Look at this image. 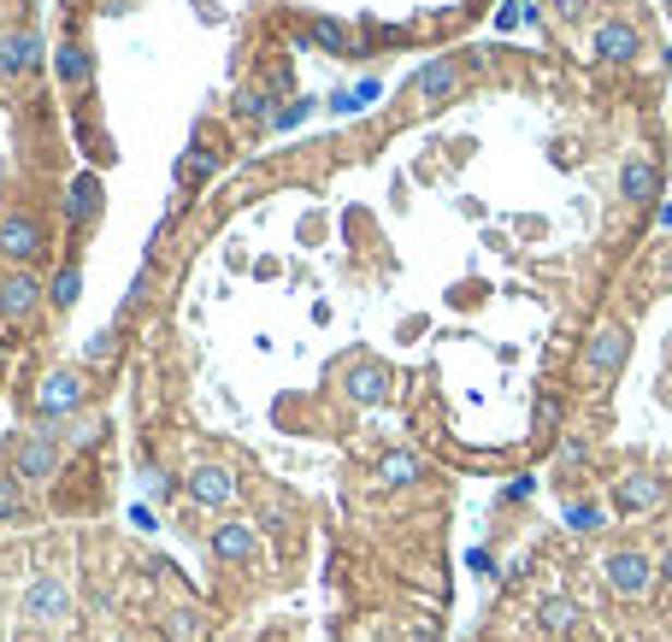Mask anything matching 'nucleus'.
Masks as SVG:
<instances>
[{
    "label": "nucleus",
    "instance_id": "1",
    "mask_svg": "<svg viewBox=\"0 0 672 642\" xmlns=\"http://www.w3.org/2000/svg\"><path fill=\"white\" fill-rule=\"evenodd\" d=\"M625 360H632V325L602 318V325L590 330V342H584V354H578V372L590 377V384H613V377L625 372Z\"/></svg>",
    "mask_w": 672,
    "mask_h": 642
},
{
    "label": "nucleus",
    "instance_id": "2",
    "mask_svg": "<svg viewBox=\"0 0 672 642\" xmlns=\"http://www.w3.org/2000/svg\"><path fill=\"white\" fill-rule=\"evenodd\" d=\"M83 401H89V372L83 366H53V372H41L36 377V396H31V407H36V419H71V413H83Z\"/></svg>",
    "mask_w": 672,
    "mask_h": 642
},
{
    "label": "nucleus",
    "instance_id": "3",
    "mask_svg": "<svg viewBox=\"0 0 672 642\" xmlns=\"http://www.w3.org/2000/svg\"><path fill=\"white\" fill-rule=\"evenodd\" d=\"M60 460H65V443H60V436L24 431L19 443H12V465H7V472L19 477V484H48V477L60 472Z\"/></svg>",
    "mask_w": 672,
    "mask_h": 642
},
{
    "label": "nucleus",
    "instance_id": "4",
    "mask_svg": "<svg viewBox=\"0 0 672 642\" xmlns=\"http://www.w3.org/2000/svg\"><path fill=\"white\" fill-rule=\"evenodd\" d=\"M41 254H48V230L24 213H0V259L7 266H31Z\"/></svg>",
    "mask_w": 672,
    "mask_h": 642
},
{
    "label": "nucleus",
    "instance_id": "5",
    "mask_svg": "<svg viewBox=\"0 0 672 642\" xmlns=\"http://www.w3.org/2000/svg\"><path fill=\"white\" fill-rule=\"evenodd\" d=\"M643 53V31L632 19H602L596 24V60L602 65H632Z\"/></svg>",
    "mask_w": 672,
    "mask_h": 642
},
{
    "label": "nucleus",
    "instance_id": "6",
    "mask_svg": "<svg viewBox=\"0 0 672 642\" xmlns=\"http://www.w3.org/2000/svg\"><path fill=\"white\" fill-rule=\"evenodd\" d=\"M237 489L242 484L230 465H195V472H189V501H201V507H230Z\"/></svg>",
    "mask_w": 672,
    "mask_h": 642
},
{
    "label": "nucleus",
    "instance_id": "7",
    "mask_svg": "<svg viewBox=\"0 0 672 642\" xmlns=\"http://www.w3.org/2000/svg\"><path fill=\"white\" fill-rule=\"evenodd\" d=\"M620 195L637 201V207H649V201H661V166H655V154H632L620 166Z\"/></svg>",
    "mask_w": 672,
    "mask_h": 642
},
{
    "label": "nucleus",
    "instance_id": "8",
    "mask_svg": "<svg viewBox=\"0 0 672 642\" xmlns=\"http://www.w3.org/2000/svg\"><path fill=\"white\" fill-rule=\"evenodd\" d=\"M36 301H41V277H31V271H7V277H0V318L24 325V318L36 313Z\"/></svg>",
    "mask_w": 672,
    "mask_h": 642
},
{
    "label": "nucleus",
    "instance_id": "9",
    "mask_svg": "<svg viewBox=\"0 0 672 642\" xmlns=\"http://www.w3.org/2000/svg\"><path fill=\"white\" fill-rule=\"evenodd\" d=\"M343 389H348V401L377 407L389 396V372L377 366V360H348V366H343Z\"/></svg>",
    "mask_w": 672,
    "mask_h": 642
},
{
    "label": "nucleus",
    "instance_id": "10",
    "mask_svg": "<svg viewBox=\"0 0 672 642\" xmlns=\"http://www.w3.org/2000/svg\"><path fill=\"white\" fill-rule=\"evenodd\" d=\"M41 65V31H0V77Z\"/></svg>",
    "mask_w": 672,
    "mask_h": 642
},
{
    "label": "nucleus",
    "instance_id": "11",
    "mask_svg": "<svg viewBox=\"0 0 672 642\" xmlns=\"http://www.w3.org/2000/svg\"><path fill=\"white\" fill-rule=\"evenodd\" d=\"M455 89H460V60H431L413 77V89H407V95H413L419 107H431V100H448Z\"/></svg>",
    "mask_w": 672,
    "mask_h": 642
},
{
    "label": "nucleus",
    "instance_id": "12",
    "mask_svg": "<svg viewBox=\"0 0 672 642\" xmlns=\"http://www.w3.org/2000/svg\"><path fill=\"white\" fill-rule=\"evenodd\" d=\"M419 477H425V465H419V455H407V448H389V455L372 465L377 489H407V484H419Z\"/></svg>",
    "mask_w": 672,
    "mask_h": 642
},
{
    "label": "nucleus",
    "instance_id": "13",
    "mask_svg": "<svg viewBox=\"0 0 672 642\" xmlns=\"http://www.w3.org/2000/svg\"><path fill=\"white\" fill-rule=\"evenodd\" d=\"M213 554L218 560H230V566H242V560H254V524H242V519H225L213 531Z\"/></svg>",
    "mask_w": 672,
    "mask_h": 642
},
{
    "label": "nucleus",
    "instance_id": "14",
    "mask_svg": "<svg viewBox=\"0 0 672 642\" xmlns=\"http://www.w3.org/2000/svg\"><path fill=\"white\" fill-rule=\"evenodd\" d=\"M95 213H100V178L83 171V178L71 183V195H65V218H71V225H89Z\"/></svg>",
    "mask_w": 672,
    "mask_h": 642
},
{
    "label": "nucleus",
    "instance_id": "15",
    "mask_svg": "<svg viewBox=\"0 0 672 642\" xmlns=\"http://www.w3.org/2000/svg\"><path fill=\"white\" fill-rule=\"evenodd\" d=\"M53 71H60L65 83H89V77H95V60H89V48H77V41H65V48L53 53Z\"/></svg>",
    "mask_w": 672,
    "mask_h": 642
},
{
    "label": "nucleus",
    "instance_id": "16",
    "mask_svg": "<svg viewBox=\"0 0 672 642\" xmlns=\"http://www.w3.org/2000/svg\"><path fill=\"white\" fill-rule=\"evenodd\" d=\"M31 613H36V619H60V613H65V590L53 578H41L31 590Z\"/></svg>",
    "mask_w": 672,
    "mask_h": 642
},
{
    "label": "nucleus",
    "instance_id": "17",
    "mask_svg": "<svg viewBox=\"0 0 672 642\" xmlns=\"http://www.w3.org/2000/svg\"><path fill=\"white\" fill-rule=\"evenodd\" d=\"M218 166V154H213V136L201 130V142H195V154H189V166H183V183H201L207 171Z\"/></svg>",
    "mask_w": 672,
    "mask_h": 642
},
{
    "label": "nucleus",
    "instance_id": "18",
    "mask_svg": "<svg viewBox=\"0 0 672 642\" xmlns=\"http://www.w3.org/2000/svg\"><path fill=\"white\" fill-rule=\"evenodd\" d=\"M112 360H119V325H107V330L89 337V366H112Z\"/></svg>",
    "mask_w": 672,
    "mask_h": 642
},
{
    "label": "nucleus",
    "instance_id": "19",
    "mask_svg": "<svg viewBox=\"0 0 672 642\" xmlns=\"http://www.w3.org/2000/svg\"><path fill=\"white\" fill-rule=\"evenodd\" d=\"M77 283H83V277H77V266H60V271H53V283H48L53 306H71V301H77Z\"/></svg>",
    "mask_w": 672,
    "mask_h": 642
},
{
    "label": "nucleus",
    "instance_id": "20",
    "mask_svg": "<svg viewBox=\"0 0 672 642\" xmlns=\"http://www.w3.org/2000/svg\"><path fill=\"white\" fill-rule=\"evenodd\" d=\"M24 513V495H19V477L0 472V519H19Z\"/></svg>",
    "mask_w": 672,
    "mask_h": 642
},
{
    "label": "nucleus",
    "instance_id": "21",
    "mask_svg": "<svg viewBox=\"0 0 672 642\" xmlns=\"http://www.w3.org/2000/svg\"><path fill=\"white\" fill-rule=\"evenodd\" d=\"M166 625H171V642H195V637H201V631H195V625H201L195 613H171Z\"/></svg>",
    "mask_w": 672,
    "mask_h": 642
},
{
    "label": "nucleus",
    "instance_id": "22",
    "mask_svg": "<svg viewBox=\"0 0 672 642\" xmlns=\"http://www.w3.org/2000/svg\"><path fill=\"white\" fill-rule=\"evenodd\" d=\"M95 431H100L95 419H89V425H83V419H77V425H71V431L60 436V443H65V448H89V443H95Z\"/></svg>",
    "mask_w": 672,
    "mask_h": 642
},
{
    "label": "nucleus",
    "instance_id": "23",
    "mask_svg": "<svg viewBox=\"0 0 672 642\" xmlns=\"http://www.w3.org/2000/svg\"><path fill=\"white\" fill-rule=\"evenodd\" d=\"M313 41H325V48H343V31H336V24H325V19H319V24H313Z\"/></svg>",
    "mask_w": 672,
    "mask_h": 642
},
{
    "label": "nucleus",
    "instance_id": "24",
    "mask_svg": "<svg viewBox=\"0 0 672 642\" xmlns=\"http://www.w3.org/2000/svg\"><path fill=\"white\" fill-rule=\"evenodd\" d=\"M661 225H667V230H672V207H661Z\"/></svg>",
    "mask_w": 672,
    "mask_h": 642
}]
</instances>
